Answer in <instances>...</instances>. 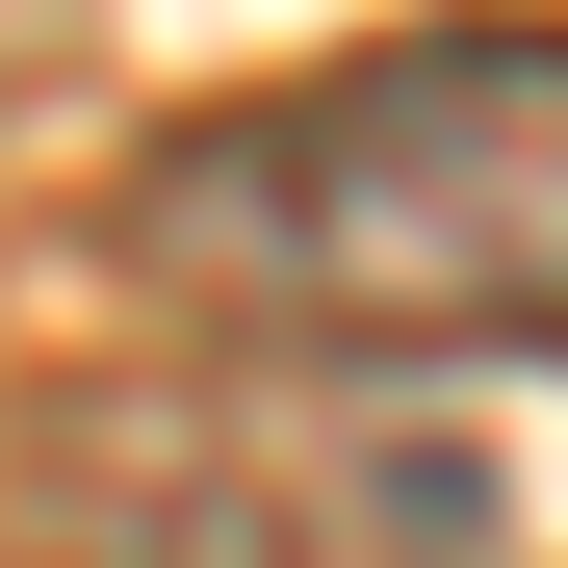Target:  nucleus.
I'll return each mask as SVG.
<instances>
[{"instance_id":"f257e3e1","label":"nucleus","mask_w":568,"mask_h":568,"mask_svg":"<svg viewBox=\"0 0 568 568\" xmlns=\"http://www.w3.org/2000/svg\"><path fill=\"white\" fill-rule=\"evenodd\" d=\"M130 284L258 362H568V27H388L104 181Z\"/></svg>"}]
</instances>
